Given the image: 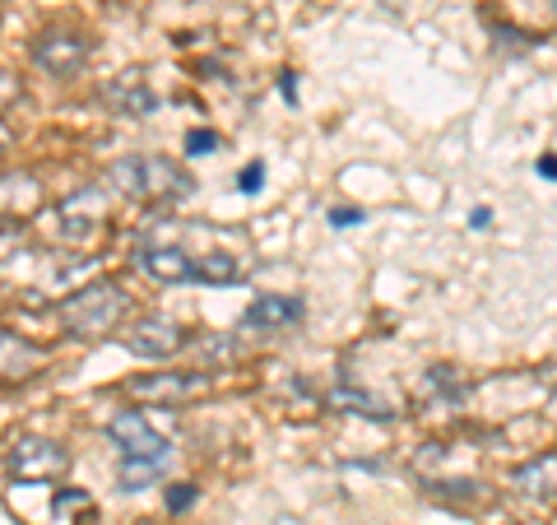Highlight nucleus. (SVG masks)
Returning a JSON list of instances; mask_svg holds the SVG:
<instances>
[{
	"instance_id": "1",
	"label": "nucleus",
	"mask_w": 557,
	"mask_h": 525,
	"mask_svg": "<svg viewBox=\"0 0 557 525\" xmlns=\"http://www.w3.org/2000/svg\"><path fill=\"white\" fill-rule=\"evenodd\" d=\"M108 182L121 191L126 200L139 205H168V200H186L196 191V178L168 154H131L108 168Z\"/></svg>"
},
{
	"instance_id": "2",
	"label": "nucleus",
	"mask_w": 557,
	"mask_h": 525,
	"mask_svg": "<svg viewBox=\"0 0 557 525\" xmlns=\"http://www.w3.org/2000/svg\"><path fill=\"white\" fill-rule=\"evenodd\" d=\"M121 317H126V289H121L116 279H89V284H79L75 293H65L57 307L61 330L75 340L112 335Z\"/></svg>"
},
{
	"instance_id": "3",
	"label": "nucleus",
	"mask_w": 557,
	"mask_h": 525,
	"mask_svg": "<svg viewBox=\"0 0 557 525\" xmlns=\"http://www.w3.org/2000/svg\"><path fill=\"white\" fill-rule=\"evenodd\" d=\"M102 229H108V196L98 186H79L57 200V242L65 247H94Z\"/></svg>"
},
{
	"instance_id": "4",
	"label": "nucleus",
	"mask_w": 557,
	"mask_h": 525,
	"mask_svg": "<svg viewBox=\"0 0 557 525\" xmlns=\"http://www.w3.org/2000/svg\"><path fill=\"white\" fill-rule=\"evenodd\" d=\"M5 469H10V479H20V484H57L70 475V451L61 442H51V437L28 432L10 447Z\"/></svg>"
},
{
	"instance_id": "5",
	"label": "nucleus",
	"mask_w": 557,
	"mask_h": 525,
	"mask_svg": "<svg viewBox=\"0 0 557 525\" xmlns=\"http://www.w3.org/2000/svg\"><path fill=\"white\" fill-rule=\"evenodd\" d=\"M126 391H131L135 405H190V400L209 395V377H205V373H190V367H182V373L135 377Z\"/></svg>"
},
{
	"instance_id": "6",
	"label": "nucleus",
	"mask_w": 557,
	"mask_h": 525,
	"mask_svg": "<svg viewBox=\"0 0 557 525\" xmlns=\"http://www.w3.org/2000/svg\"><path fill=\"white\" fill-rule=\"evenodd\" d=\"M108 437L131 461H172V442L149 424L145 414H116L108 424Z\"/></svg>"
},
{
	"instance_id": "7",
	"label": "nucleus",
	"mask_w": 557,
	"mask_h": 525,
	"mask_svg": "<svg viewBox=\"0 0 557 525\" xmlns=\"http://www.w3.org/2000/svg\"><path fill=\"white\" fill-rule=\"evenodd\" d=\"M33 61H38L47 75L70 80L84 61H89V42H84L79 33H70V28H51V33H42V38L33 42Z\"/></svg>"
},
{
	"instance_id": "8",
	"label": "nucleus",
	"mask_w": 557,
	"mask_h": 525,
	"mask_svg": "<svg viewBox=\"0 0 557 525\" xmlns=\"http://www.w3.org/2000/svg\"><path fill=\"white\" fill-rule=\"evenodd\" d=\"M47 363V349L33 344L20 330H0V387H20V381H33Z\"/></svg>"
},
{
	"instance_id": "9",
	"label": "nucleus",
	"mask_w": 557,
	"mask_h": 525,
	"mask_svg": "<svg viewBox=\"0 0 557 525\" xmlns=\"http://www.w3.org/2000/svg\"><path fill=\"white\" fill-rule=\"evenodd\" d=\"M121 344H126L135 358L159 363V358H172V354L182 349V326L168 321V317H139V321L126 330V340H121Z\"/></svg>"
},
{
	"instance_id": "10",
	"label": "nucleus",
	"mask_w": 557,
	"mask_h": 525,
	"mask_svg": "<svg viewBox=\"0 0 557 525\" xmlns=\"http://www.w3.org/2000/svg\"><path fill=\"white\" fill-rule=\"evenodd\" d=\"M139 266L159 279V284H196V256H186L177 242H149L139 252Z\"/></svg>"
},
{
	"instance_id": "11",
	"label": "nucleus",
	"mask_w": 557,
	"mask_h": 525,
	"mask_svg": "<svg viewBox=\"0 0 557 525\" xmlns=\"http://www.w3.org/2000/svg\"><path fill=\"white\" fill-rule=\"evenodd\" d=\"M511 488L530 502H557V451H544L511 469Z\"/></svg>"
},
{
	"instance_id": "12",
	"label": "nucleus",
	"mask_w": 557,
	"mask_h": 525,
	"mask_svg": "<svg viewBox=\"0 0 557 525\" xmlns=\"http://www.w3.org/2000/svg\"><path fill=\"white\" fill-rule=\"evenodd\" d=\"M102 102H108V112L116 117H149L153 108H159V98H153V89L139 75H116L102 84Z\"/></svg>"
},
{
	"instance_id": "13",
	"label": "nucleus",
	"mask_w": 557,
	"mask_h": 525,
	"mask_svg": "<svg viewBox=\"0 0 557 525\" xmlns=\"http://www.w3.org/2000/svg\"><path fill=\"white\" fill-rule=\"evenodd\" d=\"M465 395H469V381H465L450 363L428 367L423 381H418V400H423L428 410H442V414H446V410H456Z\"/></svg>"
},
{
	"instance_id": "14",
	"label": "nucleus",
	"mask_w": 557,
	"mask_h": 525,
	"mask_svg": "<svg viewBox=\"0 0 557 525\" xmlns=\"http://www.w3.org/2000/svg\"><path fill=\"white\" fill-rule=\"evenodd\" d=\"M302 321V303L288 293H265L242 312V326L247 330H284V326H298Z\"/></svg>"
},
{
	"instance_id": "15",
	"label": "nucleus",
	"mask_w": 557,
	"mask_h": 525,
	"mask_svg": "<svg viewBox=\"0 0 557 525\" xmlns=\"http://www.w3.org/2000/svg\"><path fill=\"white\" fill-rule=\"evenodd\" d=\"M325 405L335 414H358V418H372V424H391L395 418V405L386 395H376L368 387H335L325 395Z\"/></svg>"
},
{
	"instance_id": "16",
	"label": "nucleus",
	"mask_w": 557,
	"mask_h": 525,
	"mask_svg": "<svg viewBox=\"0 0 557 525\" xmlns=\"http://www.w3.org/2000/svg\"><path fill=\"white\" fill-rule=\"evenodd\" d=\"M38 205H42V186H38V178H28V172H10V178H0V209H5L10 219L33 215Z\"/></svg>"
},
{
	"instance_id": "17",
	"label": "nucleus",
	"mask_w": 557,
	"mask_h": 525,
	"mask_svg": "<svg viewBox=\"0 0 557 525\" xmlns=\"http://www.w3.org/2000/svg\"><path fill=\"white\" fill-rule=\"evenodd\" d=\"M163 469H168V461H131V456H121L116 484H121V493H145V488H153L163 479Z\"/></svg>"
},
{
	"instance_id": "18",
	"label": "nucleus",
	"mask_w": 557,
	"mask_h": 525,
	"mask_svg": "<svg viewBox=\"0 0 557 525\" xmlns=\"http://www.w3.org/2000/svg\"><path fill=\"white\" fill-rule=\"evenodd\" d=\"M51 516H57V525H89L98 516V506L89 493H79V488H61V493L51 498Z\"/></svg>"
},
{
	"instance_id": "19",
	"label": "nucleus",
	"mask_w": 557,
	"mask_h": 525,
	"mask_svg": "<svg viewBox=\"0 0 557 525\" xmlns=\"http://www.w3.org/2000/svg\"><path fill=\"white\" fill-rule=\"evenodd\" d=\"M237 279H242L237 256H228V252L196 256V284H237Z\"/></svg>"
},
{
	"instance_id": "20",
	"label": "nucleus",
	"mask_w": 557,
	"mask_h": 525,
	"mask_svg": "<svg viewBox=\"0 0 557 525\" xmlns=\"http://www.w3.org/2000/svg\"><path fill=\"white\" fill-rule=\"evenodd\" d=\"M260 186H265V163H247L237 172V191H242V196H256Z\"/></svg>"
},
{
	"instance_id": "21",
	"label": "nucleus",
	"mask_w": 557,
	"mask_h": 525,
	"mask_svg": "<svg viewBox=\"0 0 557 525\" xmlns=\"http://www.w3.org/2000/svg\"><path fill=\"white\" fill-rule=\"evenodd\" d=\"M219 149V135L214 131H186V154H196V159H205V154Z\"/></svg>"
},
{
	"instance_id": "22",
	"label": "nucleus",
	"mask_w": 557,
	"mask_h": 525,
	"mask_svg": "<svg viewBox=\"0 0 557 525\" xmlns=\"http://www.w3.org/2000/svg\"><path fill=\"white\" fill-rule=\"evenodd\" d=\"M196 506V484H172L168 488V512H190Z\"/></svg>"
},
{
	"instance_id": "23",
	"label": "nucleus",
	"mask_w": 557,
	"mask_h": 525,
	"mask_svg": "<svg viewBox=\"0 0 557 525\" xmlns=\"http://www.w3.org/2000/svg\"><path fill=\"white\" fill-rule=\"evenodd\" d=\"M330 223H335V229H348V223H362V209H358V205H339V209H330Z\"/></svg>"
},
{
	"instance_id": "24",
	"label": "nucleus",
	"mask_w": 557,
	"mask_h": 525,
	"mask_svg": "<svg viewBox=\"0 0 557 525\" xmlns=\"http://www.w3.org/2000/svg\"><path fill=\"white\" fill-rule=\"evenodd\" d=\"M10 145H14V131L0 121V154H10Z\"/></svg>"
},
{
	"instance_id": "25",
	"label": "nucleus",
	"mask_w": 557,
	"mask_h": 525,
	"mask_svg": "<svg viewBox=\"0 0 557 525\" xmlns=\"http://www.w3.org/2000/svg\"><path fill=\"white\" fill-rule=\"evenodd\" d=\"M539 172H544V178H557V159H539Z\"/></svg>"
},
{
	"instance_id": "26",
	"label": "nucleus",
	"mask_w": 557,
	"mask_h": 525,
	"mask_svg": "<svg viewBox=\"0 0 557 525\" xmlns=\"http://www.w3.org/2000/svg\"><path fill=\"white\" fill-rule=\"evenodd\" d=\"M548 5H553V14H557V0H548Z\"/></svg>"
},
{
	"instance_id": "27",
	"label": "nucleus",
	"mask_w": 557,
	"mask_h": 525,
	"mask_svg": "<svg viewBox=\"0 0 557 525\" xmlns=\"http://www.w3.org/2000/svg\"><path fill=\"white\" fill-rule=\"evenodd\" d=\"M135 525H153V521H135Z\"/></svg>"
}]
</instances>
